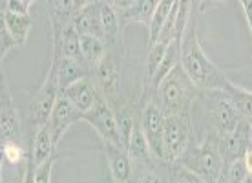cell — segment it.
Masks as SVG:
<instances>
[{"label": "cell", "instance_id": "cell-12", "mask_svg": "<svg viewBox=\"0 0 252 183\" xmlns=\"http://www.w3.org/2000/svg\"><path fill=\"white\" fill-rule=\"evenodd\" d=\"M102 150H104V158H106L112 182L135 183V165L130 159L128 150H125L123 146L108 145V143L102 145Z\"/></svg>", "mask_w": 252, "mask_h": 183}, {"label": "cell", "instance_id": "cell-8", "mask_svg": "<svg viewBox=\"0 0 252 183\" xmlns=\"http://www.w3.org/2000/svg\"><path fill=\"white\" fill-rule=\"evenodd\" d=\"M0 136L2 143L20 145L22 141V117L4 75H2V92H0Z\"/></svg>", "mask_w": 252, "mask_h": 183}, {"label": "cell", "instance_id": "cell-29", "mask_svg": "<svg viewBox=\"0 0 252 183\" xmlns=\"http://www.w3.org/2000/svg\"><path fill=\"white\" fill-rule=\"evenodd\" d=\"M17 48H20V46L11 37V33L6 30V26H0V55H2V59L6 57L9 51L17 50Z\"/></svg>", "mask_w": 252, "mask_h": 183}, {"label": "cell", "instance_id": "cell-25", "mask_svg": "<svg viewBox=\"0 0 252 183\" xmlns=\"http://www.w3.org/2000/svg\"><path fill=\"white\" fill-rule=\"evenodd\" d=\"M168 163L154 161L146 167H135V183H168Z\"/></svg>", "mask_w": 252, "mask_h": 183}, {"label": "cell", "instance_id": "cell-34", "mask_svg": "<svg viewBox=\"0 0 252 183\" xmlns=\"http://www.w3.org/2000/svg\"><path fill=\"white\" fill-rule=\"evenodd\" d=\"M243 183H252V174H249V176L245 178V182Z\"/></svg>", "mask_w": 252, "mask_h": 183}, {"label": "cell", "instance_id": "cell-3", "mask_svg": "<svg viewBox=\"0 0 252 183\" xmlns=\"http://www.w3.org/2000/svg\"><path fill=\"white\" fill-rule=\"evenodd\" d=\"M197 97H199V90L192 84V81L179 64L158 86L152 101L168 117V115L183 114V112H192Z\"/></svg>", "mask_w": 252, "mask_h": 183}, {"label": "cell", "instance_id": "cell-9", "mask_svg": "<svg viewBox=\"0 0 252 183\" xmlns=\"http://www.w3.org/2000/svg\"><path fill=\"white\" fill-rule=\"evenodd\" d=\"M82 121L88 123L95 132H97V136H99L102 141V145L108 143V145L123 146V139H121L117 119H115V114H114V110H112V107H110L106 101H101L94 110H90L88 114L82 115ZM123 148H125V146H123Z\"/></svg>", "mask_w": 252, "mask_h": 183}, {"label": "cell", "instance_id": "cell-6", "mask_svg": "<svg viewBox=\"0 0 252 183\" xmlns=\"http://www.w3.org/2000/svg\"><path fill=\"white\" fill-rule=\"evenodd\" d=\"M126 51L108 50L106 57L95 66L92 72L97 88L101 92L102 99L114 107L121 101V75H123V57Z\"/></svg>", "mask_w": 252, "mask_h": 183}, {"label": "cell", "instance_id": "cell-19", "mask_svg": "<svg viewBox=\"0 0 252 183\" xmlns=\"http://www.w3.org/2000/svg\"><path fill=\"white\" fill-rule=\"evenodd\" d=\"M32 156L33 161L37 167L44 165L46 161H50L53 156H57V143L53 139V134H51V128L48 125L40 126L38 130H35V136H33L32 141Z\"/></svg>", "mask_w": 252, "mask_h": 183}, {"label": "cell", "instance_id": "cell-20", "mask_svg": "<svg viewBox=\"0 0 252 183\" xmlns=\"http://www.w3.org/2000/svg\"><path fill=\"white\" fill-rule=\"evenodd\" d=\"M128 154H130V159L133 161L135 167H146V165H152L154 161H158V159L154 158L152 148H150V145H148V139H146L145 132H143L141 115H139L137 125L133 128L130 143H128ZM159 163H161V161H159Z\"/></svg>", "mask_w": 252, "mask_h": 183}, {"label": "cell", "instance_id": "cell-28", "mask_svg": "<svg viewBox=\"0 0 252 183\" xmlns=\"http://www.w3.org/2000/svg\"><path fill=\"white\" fill-rule=\"evenodd\" d=\"M32 7L33 0H6V2H2V9L17 13V15H30Z\"/></svg>", "mask_w": 252, "mask_h": 183}, {"label": "cell", "instance_id": "cell-31", "mask_svg": "<svg viewBox=\"0 0 252 183\" xmlns=\"http://www.w3.org/2000/svg\"><path fill=\"white\" fill-rule=\"evenodd\" d=\"M20 183H37V165L33 161L32 152L28 154V161L24 163V176Z\"/></svg>", "mask_w": 252, "mask_h": 183}, {"label": "cell", "instance_id": "cell-23", "mask_svg": "<svg viewBox=\"0 0 252 183\" xmlns=\"http://www.w3.org/2000/svg\"><path fill=\"white\" fill-rule=\"evenodd\" d=\"M225 94L228 95V99H230V103L234 105V108L238 110V114L241 115V119H245L247 123L252 126V92L251 90L230 82L227 88H225Z\"/></svg>", "mask_w": 252, "mask_h": 183}, {"label": "cell", "instance_id": "cell-27", "mask_svg": "<svg viewBox=\"0 0 252 183\" xmlns=\"http://www.w3.org/2000/svg\"><path fill=\"white\" fill-rule=\"evenodd\" d=\"M2 161L7 165H22L28 161V154L19 143H2Z\"/></svg>", "mask_w": 252, "mask_h": 183}, {"label": "cell", "instance_id": "cell-33", "mask_svg": "<svg viewBox=\"0 0 252 183\" xmlns=\"http://www.w3.org/2000/svg\"><path fill=\"white\" fill-rule=\"evenodd\" d=\"M243 165H245V169L249 174H252V148L247 150V154L243 156Z\"/></svg>", "mask_w": 252, "mask_h": 183}, {"label": "cell", "instance_id": "cell-7", "mask_svg": "<svg viewBox=\"0 0 252 183\" xmlns=\"http://www.w3.org/2000/svg\"><path fill=\"white\" fill-rule=\"evenodd\" d=\"M59 95H61V88H59L57 68L55 64H50L44 81L33 94L32 101L28 105V119L32 125H35V130L50 123L51 112H53Z\"/></svg>", "mask_w": 252, "mask_h": 183}, {"label": "cell", "instance_id": "cell-22", "mask_svg": "<svg viewBox=\"0 0 252 183\" xmlns=\"http://www.w3.org/2000/svg\"><path fill=\"white\" fill-rule=\"evenodd\" d=\"M81 51H82L84 64L94 72L95 66L106 57L108 46H106V42L99 37H94V35H81Z\"/></svg>", "mask_w": 252, "mask_h": 183}, {"label": "cell", "instance_id": "cell-4", "mask_svg": "<svg viewBox=\"0 0 252 183\" xmlns=\"http://www.w3.org/2000/svg\"><path fill=\"white\" fill-rule=\"evenodd\" d=\"M197 103L201 107L205 119L208 125L205 128L212 132L220 134L221 138H225L228 134H232L241 121V115L230 103L225 90H210V92H199Z\"/></svg>", "mask_w": 252, "mask_h": 183}, {"label": "cell", "instance_id": "cell-10", "mask_svg": "<svg viewBox=\"0 0 252 183\" xmlns=\"http://www.w3.org/2000/svg\"><path fill=\"white\" fill-rule=\"evenodd\" d=\"M164 121L166 115L161 112V108L156 105L154 101H148L141 110V126L145 132L148 145L152 148L154 158L166 163L164 161V150H163V136H164Z\"/></svg>", "mask_w": 252, "mask_h": 183}, {"label": "cell", "instance_id": "cell-14", "mask_svg": "<svg viewBox=\"0 0 252 183\" xmlns=\"http://www.w3.org/2000/svg\"><path fill=\"white\" fill-rule=\"evenodd\" d=\"M223 145V158H225V167L232 161L243 159L249 148H252V126L245 119L240 121L238 128L232 134L221 138Z\"/></svg>", "mask_w": 252, "mask_h": 183}, {"label": "cell", "instance_id": "cell-15", "mask_svg": "<svg viewBox=\"0 0 252 183\" xmlns=\"http://www.w3.org/2000/svg\"><path fill=\"white\" fill-rule=\"evenodd\" d=\"M77 121H82V114L73 107V103L69 101L68 97H64V95L61 94L57 103H55V107H53L50 123H48L57 145H59V141L63 139L64 134L68 132L69 126L75 125Z\"/></svg>", "mask_w": 252, "mask_h": 183}, {"label": "cell", "instance_id": "cell-16", "mask_svg": "<svg viewBox=\"0 0 252 183\" xmlns=\"http://www.w3.org/2000/svg\"><path fill=\"white\" fill-rule=\"evenodd\" d=\"M86 2L82 0H50L46 2V9H48V20L51 26V33L59 35L66 26H69L75 19V15L82 9Z\"/></svg>", "mask_w": 252, "mask_h": 183}, {"label": "cell", "instance_id": "cell-26", "mask_svg": "<svg viewBox=\"0 0 252 183\" xmlns=\"http://www.w3.org/2000/svg\"><path fill=\"white\" fill-rule=\"evenodd\" d=\"M166 174H168V183H205L201 178L194 174V172L187 169L183 163H168L166 167Z\"/></svg>", "mask_w": 252, "mask_h": 183}, {"label": "cell", "instance_id": "cell-2", "mask_svg": "<svg viewBox=\"0 0 252 183\" xmlns=\"http://www.w3.org/2000/svg\"><path fill=\"white\" fill-rule=\"evenodd\" d=\"M187 169L197 174L205 183H218L225 171L223 145L221 136L205 128V132L197 134L194 128V139L183 158L179 159Z\"/></svg>", "mask_w": 252, "mask_h": 183}, {"label": "cell", "instance_id": "cell-18", "mask_svg": "<svg viewBox=\"0 0 252 183\" xmlns=\"http://www.w3.org/2000/svg\"><path fill=\"white\" fill-rule=\"evenodd\" d=\"M71 24L79 32V35H94V37L102 38L101 19H99V0L86 2L81 11L75 15Z\"/></svg>", "mask_w": 252, "mask_h": 183}, {"label": "cell", "instance_id": "cell-13", "mask_svg": "<svg viewBox=\"0 0 252 183\" xmlns=\"http://www.w3.org/2000/svg\"><path fill=\"white\" fill-rule=\"evenodd\" d=\"M63 95L64 97H68L69 101L73 103V107H75L82 115L88 114L90 110H94L99 103L104 101L92 75L73 82L69 88L64 90Z\"/></svg>", "mask_w": 252, "mask_h": 183}, {"label": "cell", "instance_id": "cell-32", "mask_svg": "<svg viewBox=\"0 0 252 183\" xmlns=\"http://www.w3.org/2000/svg\"><path fill=\"white\" fill-rule=\"evenodd\" d=\"M241 11L245 15V20L249 24V30H251V37H252V0H241L240 2Z\"/></svg>", "mask_w": 252, "mask_h": 183}, {"label": "cell", "instance_id": "cell-24", "mask_svg": "<svg viewBox=\"0 0 252 183\" xmlns=\"http://www.w3.org/2000/svg\"><path fill=\"white\" fill-rule=\"evenodd\" d=\"M174 4H176V2H164V0H159L158 2L156 13H154L150 28H148V48L158 42L159 35H161V32L164 30V26H166L168 19H170V13H172V9H174Z\"/></svg>", "mask_w": 252, "mask_h": 183}, {"label": "cell", "instance_id": "cell-21", "mask_svg": "<svg viewBox=\"0 0 252 183\" xmlns=\"http://www.w3.org/2000/svg\"><path fill=\"white\" fill-rule=\"evenodd\" d=\"M0 24L6 26V30L11 33V37L17 40V44L22 48V46L28 42V35H30V30H32V26H33V19H32V15H17V13L2 9Z\"/></svg>", "mask_w": 252, "mask_h": 183}, {"label": "cell", "instance_id": "cell-5", "mask_svg": "<svg viewBox=\"0 0 252 183\" xmlns=\"http://www.w3.org/2000/svg\"><path fill=\"white\" fill-rule=\"evenodd\" d=\"M194 128L192 112H183V114L166 117L163 136V150L166 163H176L183 158V154L194 139Z\"/></svg>", "mask_w": 252, "mask_h": 183}, {"label": "cell", "instance_id": "cell-1", "mask_svg": "<svg viewBox=\"0 0 252 183\" xmlns=\"http://www.w3.org/2000/svg\"><path fill=\"white\" fill-rule=\"evenodd\" d=\"M181 68L199 92L225 90L232 82L208 59V55L201 48L194 15L190 17V22L183 35V42H181Z\"/></svg>", "mask_w": 252, "mask_h": 183}, {"label": "cell", "instance_id": "cell-17", "mask_svg": "<svg viewBox=\"0 0 252 183\" xmlns=\"http://www.w3.org/2000/svg\"><path fill=\"white\" fill-rule=\"evenodd\" d=\"M51 64H55V68H57V79H59L61 94H63L66 88H69L73 82L92 75V70L84 63H79V61H71V59L55 57V55H53V57H51Z\"/></svg>", "mask_w": 252, "mask_h": 183}, {"label": "cell", "instance_id": "cell-30", "mask_svg": "<svg viewBox=\"0 0 252 183\" xmlns=\"http://www.w3.org/2000/svg\"><path fill=\"white\" fill-rule=\"evenodd\" d=\"M57 161V156H53L50 161L37 167V183H51V174H53V165Z\"/></svg>", "mask_w": 252, "mask_h": 183}, {"label": "cell", "instance_id": "cell-11", "mask_svg": "<svg viewBox=\"0 0 252 183\" xmlns=\"http://www.w3.org/2000/svg\"><path fill=\"white\" fill-rule=\"evenodd\" d=\"M110 2L115 7L125 28H128V24L132 22H139L145 24L148 30L159 0H110Z\"/></svg>", "mask_w": 252, "mask_h": 183}]
</instances>
